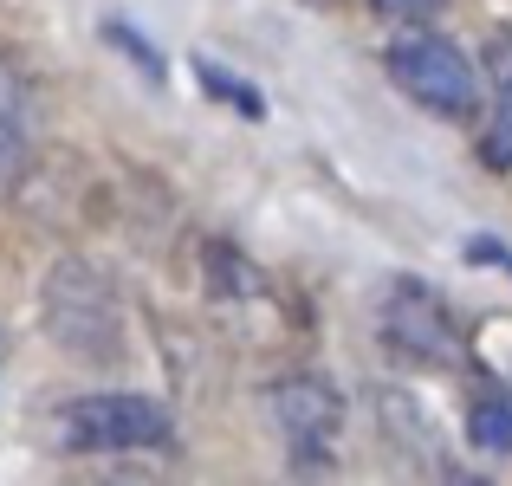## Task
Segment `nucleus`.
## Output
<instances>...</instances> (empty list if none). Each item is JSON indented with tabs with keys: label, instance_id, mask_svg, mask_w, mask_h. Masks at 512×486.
I'll use <instances>...</instances> for the list:
<instances>
[{
	"label": "nucleus",
	"instance_id": "nucleus-1",
	"mask_svg": "<svg viewBox=\"0 0 512 486\" xmlns=\"http://www.w3.org/2000/svg\"><path fill=\"white\" fill-rule=\"evenodd\" d=\"M389 78L409 91L422 111L448 117V124H474L480 117V72L454 39L441 33H402L389 46Z\"/></svg>",
	"mask_w": 512,
	"mask_h": 486
},
{
	"label": "nucleus",
	"instance_id": "nucleus-2",
	"mask_svg": "<svg viewBox=\"0 0 512 486\" xmlns=\"http://www.w3.org/2000/svg\"><path fill=\"white\" fill-rule=\"evenodd\" d=\"M52 435L78 454H130V448H163L175 435L169 409L150 396H78L52 415Z\"/></svg>",
	"mask_w": 512,
	"mask_h": 486
},
{
	"label": "nucleus",
	"instance_id": "nucleus-3",
	"mask_svg": "<svg viewBox=\"0 0 512 486\" xmlns=\"http://www.w3.org/2000/svg\"><path fill=\"white\" fill-rule=\"evenodd\" d=\"M383 344L396 350V357L422 363V370H454V363L467 357V337L454 312L441 305V292H428L422 279H396V286L383 292Z\"/></svg>",
	"mask_w": 512,
	"mask_h": 486
},
{
	"label": "nucleus",
	"instance_id": "nucleus-4",
	"mask_svg": "<svg viewBox=\"0 0 512 486\" xmlns=\"http://www.w3.org/2000/svg\"><path fill=\"white\" fill-rule=\"evenodd\" d=\"M273 415H279V428L292 435L299 454H325L344 428V396L325 376H286V383L273 389Z\"/></svg>",
	"mask_w": 512,
	"mask_h": 486
},
{
	"label": "nucleus",
	"instance_id": "nucleus-5",
	"mask_svg": "<svg viewBox=\"0 0 512 486\" xmlns=\"http://www.w3.org/2000/svg\"><path fill=\"white\" fill-rule=\"evenodd\" d=\"M26 162V91L20 78L0 65V182H13Z\"/></svg>",
	"mask_w": 512,
	"mask_h": 486
},
{
	"label": "nucleus",
	"instance_id": "nucleus-6",
	"mask_svg": "<svg viewBox=\"0 0 512 486\" xmlns=\"http://www.w3.org/2000/svg\"><path fill=\"white\" fill-rule=\"evenodd\" d=\"M467 441L480 454H512V396H474L467 409Z\"/></svg>",
	"mask_w": 512,
	"mask_h": 486
},
{
	"label": "nucleus",
	"instance_id": "nucleus-7",
	"mask_svg": "<svg viewBox=\"0 0 512 486\" xmlns=\"http://www.w3.org/2000/svg\"><path fill=\"white\" fill-rule=\"evenodd\" d=\"M480 162L487 169H512V91H500V111H493V124H487V137H480Z\"/></svg>",
	"mask_w": 512,
	"mask_h": 486
},
{
	"label": "nucleus",
	"instance_id": "nucleus-8",
	"mask_svg": "<svg viewBox=\"0 0 512 486\" xmlns=\"http://www.w3.org/2000/svg\"><path fill=\"white\" fill-rule=\"evenodd\" d=\"M370 7L383 13V20H435L448 0H370Z\"/></svg>",
	"mask_w": 512,
	"mask_h": 486
},
{
	"label": "nucleus",
	"instance_id": "nucleus-9",
	"mask_svg": "<svg viewBox=\"0 0 512 486\" xmlns=\"http://www.w3.org/2000/svg\"><path fill=\"white\" fill-rule=\"evenodd\" d=\"M104 39H117V46H124V52H130V59H143V65H150V78H163V59H156V52H150V46H143V39H137V33H130V26H124V20H111V26H104Z\"/></svg>",
	"mask_w": 512,
	"mask_h": 486
},
{
	"label": "nucleus",
	"instance_id": "nucleus-10",
	"mask_svg": "<svg viewBox=\"0 0 512 486\" xmlns=\"http://www.w3.org/2000/svg\"><path fill=\"white\" fill-rule=\"evenodd\" d=\"M201 85H208V91H221V98H234L240 111H260V98H253V91H240L234 78L221 72V65H201Z\"/></svg>",
	"mask_w": 512,
	"mask_h": 486
},
{
	"label": "nucleus",
	"instance_id": "nucleus-11",
	"mask_svg": "<svg viewBox=\"0 0 512 486\" xmlns=\"http://www.w3.org/2000/svg\"><path fill=\"white\" fill-rule=\"evenodd\" d=\"M487 65H493V85L512 91V33H500V39L487 46Z\"/></svg>",
	"mask_w": 512,
	"mask_h": 486
},
{
	"label": "nucleus",
	"instance_id": "nucleus-12",
	"mask_svg": "<svg viewBox=\"0 0 512 486\" xmlns=\"http://www.w3.org/2000/svg\"><path fill=\"white\" fill-rule=\"evenodd\" d=\"M474 260H493V266L512 273V247H500V240H474Z\"/></svg>",
	"mask_w": 512,
	"mask_h": 486
}]
</instances>
